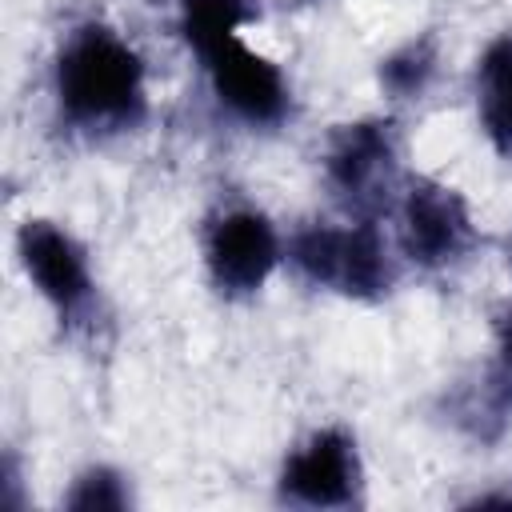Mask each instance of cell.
I'll use <instances>...</instances> for the list:
<instances>
[{"mask_svg":"<svg viewBox=\"0 0 512 512\" xmlns=\"http://www.w3.org/2000/svg\"><path fill=\"white\" fill-rule=\"evenodd\" d=\"M56 108L72 128L116 132L144 116V60L108 24H80L64 36L52 68Z\"/></svg>","mask_w":512,"mask_h":512,"instance_id":"6da1fadb","label":"cell"},{"mask_svg":"<svg viewBox=\"0 0 512 512\" xmlns=\"http://www.w3.org/2000/svg\"><path fill=\"white\" fill-rule=\"evenodd\" d=\"M288 260L316 288H332L340 296H380L392 280L384 240L372 224H312L300 228L288 244Z\"/></svg>","mask_w":512,"mask_h":512,"instance_id":"7a4b0ae2","label":"cell"},{"mask_svg":"<svg viewBox=\"0 0 512 512\" xmlns=\"http://www.w3.org/2000/svg\"><path fill=\"white\" fill-rule=\"evenodd\" d=\"M204 264L220 292L248 296L280 264V236L256 208H224L204 232Z\"/></svg>","mask_w":512,"mask_h":512,"instance_id":"3957f363","label":"cell"},{"mask_svg":"<svg viewBox=\"0 0 512 512\" xmlns=\"http://www.w3.org/2000/svg\"><path fill=\"white\" fill-rule=\"evenodd\" d=\"M204 72L212 80L216 100L244 124H276L288 112V80L284 72L256 52L244 32L220 40L216 48H208L204 56Z\"/></svg>","mask_w":512,"mask_h":512,"instance_id":"277c9868","label":"cell"},{"mask_svg":"<svg viewBox=\"0 0 512 512\" xmlns=\"http://www.w3.org/2000/svg\"><path fill=\"white\" fill-rule=\"evenodd\" d=\"M16 256L32 288L52 304L60 320H80L92 304V272L84 248L52 220H24L16 232Z\"/></svg>","mask_w":512,"mask_h":512,"instance_id":"5b68a950","label":"cell"},{"mask_svg":"<svg viewBox=\"0 0 512 512\" xmlns=\"http://www.w3.org/2000/svg\"><path fill=\"white\" fill-rule=\"evenodd\" d=\"M400 240L416 264L448 268L472 248L476 228L460 192L436 180H416L400 204Z\"/></svg>","mask_w":512,"mask_h":512,"instance_id":"8992f818","label":"cell"},{"mask_svg":"<svg viewBox=\"0 0 512 512\" xmlns=\"http://www.w3.org/2000/svg\"><path fill=\"white\" fill-rule=\"evenodd\" d=\"M360 488V456L356 440L344 428H320L312 432L280 472V492L292 504L308 508H340L352 504Z\"/></svg>","mask_w":512,"mask_h":512,"instance_id":"52a82bcc","label":"cell"},{"mask_svg":"<svg viewBox=\"0 0 512 512\" xmlns=\"http://www.w3.org/2000/svg\"><path fill=\"white\" fill-rule=\"evenodd\" d=\"M392 156H396V144L388 124L380 120L348 124L328 152V180L352 204H368L380 192V184H388Z\"/></svg>","mask_w":512,"mask_h":512,"instance_id":"ba28073f","label":"cell"},{"mask_svg":"<svg viewBox=\"0 0 512 512\" xmlns=\"http://www.w3.org/2000/svg\"><path fill=\"white\" fill-rule=\"evenodd\" d=\"M476 112L496 152L512 156V36L492 40L476 64Z\"/></svg>","mask_w":512,"mask_h":512,"instance_id":"9c48e42d","label":"cell"},{"mask_svg":"<svg viewBox=\"0 0 512 512\" xmlns=\"http://www.w3.org/2000/svg\"><path fill=\"white\" fill-rule=\"evenodd\" d=\"M244 24H248L244 0H180V32L196 56L236 36Z\"/></svg>","mask_w":512,"mask_h":512,"instance_id":"30bf717a","label":"cell"},{"mask_svg":"<svg viewBox=\"0 0 512 512\" xmlns=\"http://www.w3.org/2000/svg\"><path fill=\"white\" fill-rule=\"evenodd\" d=\"M124 504H128L124 480L116 472H108V468L84 472L76 480L72 496H68V508H84V512H92V508H124Z\"/></svg>","mask_w":512,"mask_h":512,"instance_id":"8fae6325","label":"cell"},{"mask_svg":"<svg viewBox=\"0 0 512 512\" xmlns=\"http://www.w3.org/2000/svg\"><path fill=\"white\" fill-rule=\"evenodd\" d=\"M428 72H432V52H428L424 44H408L404 52H396V56L384 64L380 76H384V84H388L396 96H412V92L424 88Z\"/></svg>","mask_w":512,"mask_h":512,"instance_id":"7c38bea8","label":"cell"},{"mask_svg":"<svg viewBox=\"0 0 512 512\" xmlns=\"http://www.w3.org/2000/svg\"><path fill=\"white\" fill-rule=\"evenodd\" d=\"M500 364H504V372L512 376V316H508V324H504V332H500Z\"/></svg>","mask_w":512,"mask_h":512,"instance_id":"4fadbf2b","label":"cell"}]
</instances>
